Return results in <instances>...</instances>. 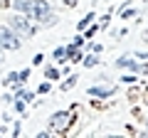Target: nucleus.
Returning a JSON list of instances; mask_svg holds the SVG:
<instances>
[{
  "instance_id": "b1692460",
  "label": "nucleus",
  "mask_w": 148,
  "mask_h": 138,
  "mask_svg": "<svg viewBox=\"0 0 148 138\" xmlns=\"http://www.w3.org/2000/svg\"><path fill=\"white\" fill-rule=\"evenodd\" d=\"M12 136H20V123H12Z\"/></svg>"
},
{
  "instance_id": "412c9836",
  "label": "nucleus",
  "mask_w": 148,
  "mask_h": 138,
  "mask_svg": "<svg viewBox=\"0 0 148 138\" xmlns=\"http://www.w3.org/2000/svg\"><path fill=\"white\" fill-rule=\"evenodd\" d=\"M45 62V54H35V57H32V64H42Z\"/></svg>"
},
{
  "instance_id": "ddd939ff",
  "label": "nucleus",
  "mask_w": 148,
  "mask_h": 138,
  "mask_svg": "<svg viewBox=\"0 0 148 138\" xmlns=\"http://www.w3.org/2000/svg\"><path fill=\"white\" fill-rule=\"evenodd\" d=\"M20 81V72H10V74L3 79V84H17Z\"/></svg>"
},
{
  "instance_id": "0eeeda50",
  "label": "nucleus",
  "mask_w": 148,
  "mask_h": 138,
  "mask_svg": "<svg viewBox=\"0 0 148 138\" xmlns=\"http://www.w3.org/2000/svg\"><path fill=\"white\" fill-rule=\"evenodd\" d=\"M67 57L72 59V62H82V59H84V54L79 52V44H67Z\"/></svg>"
},
{
  "instance_id": "20e7f679",
  "label": "nucleus",
  "mask_w": 148,
  "mask_h": 138,
  "mask_svg": "<svg viewBox=\"0 0 148 138\" xmlns=\"http://www.w3.org/2000/svg\"><path fill=\"white\" fill-rule=\"evenodd\" d=\"M72 118H74V111H57L54 116H49V131L52 133H64L69 128V123H72Z\"/></svg>"
},
{
  "instance_id": "393cba45",
  "label": "nucleus",
  "mask_w": 148,
  "mask_h": 138,
  "mask_svg": "<svg viewBox=\"0 0 148 138\" xmlns=\"http://www.w3.org/2000/svg\"><path fill=\"white\" fill-rule=\"evenodd\" d=\"M133 57H138V59H148V52H136Z\"/></svg>"
},
{
  "instance_id": "cd10ccee",
  "label": "nucleus",
  "mask_w": 148,
  "mask_h": 138,
  "mask_svg": "<svg viewBox=\"0 0 148 138\" xmlns=\"http://www.w3.org/2000/svg\"><path fill=\"white\" fill-rule=\"evenodd\" d=\"M146 133H148V121H146Z\"/></svg>"
},
{
  "instance_id": "7ed1b4c3",
  "label": "nucleus",
  "mask_w": 148,
  "mask_h": 138,
  "mask_svg": "<svg viewBox=\"0 0 148 138\" xmlns=\"http://www.w3.org/2000/svg\"><path fill=\"white\" fill-rule=\"evenodd\" d=\"M20 44H22L20 35H17L10 25H0V47L15 52V49H20Z\"/></svg>"
},
{
  "instance_id": "6ab92c4d",
  "label": "nucleus",
  "mask_w": 148,
  "mask_h": 138,
  "mask_svg": "<svg viewBox=\"0 0 148 138\" xmlns=\"http://www.w3.org/2000/svg\"><path fill=\"white\" fill-rule=\"evenodd\" d=\"M121 81H123V84H133L136 77H133V74H126V77H121Z\"/></svg>"
},
{
  "instance_id": "f257e3e1",
  "label": "nucleus",
  "mask_w": 148,
  "mask_h": 138,
  "mask_svg": "<svg viewBox=\"0 0 148 138\" xmlns=\"http://www.w3.org/2000/svg\"><path fill=\"white\" fill-rule=\"evenodd\" d=\"M27 17L35 22H40V25L49 27V25H57V12L49 8L47 0H30V8H27Z\"/></svg>"
},
{
  "instance_id": "a878e982",
  "label": "nucleus",
  "mask_w": 148,
  "mask_h": 138,
  "mask_svg": "<svg viewBox=\"0 0 148 138\" xmlns=\"http://www.w3.org/2000/svg\"><path fill=\"white\" fill-rule=\"evenodd\" d=\"M0 62H3V47H0Z\"/></svg>"
},
{
  "instance_id": "4be33fe9",
  "label": "nucleus",
  "mask_w": 148,
  "mask_h": 138,
  "mask_svg": "<svg viewBox=\"0 0 148 138\" xmlns=\"http://www.w3.org/2000/svg\"><path fill=\"white\" fill-rule=\"evenodd\" d=\"M74 44H79V47H82V44H84V35H77V37H74Z\"/></svg>"
},
{
  "instance_id": "dca6fc26",
  "label": "nucleus",
  "mask_w": 148,
  "mask_h": 138,
  "mask_svg": "<svg viewBox=\"0 0 148 138\" xmlns=\"http://www.w3.org/2000/svg\"><path fill=\"white\" fill-rule=\"evenodd\" d=\"M15 96H20V99H25L27 101V104H30V101L32 99H35V94H32V91H25V89H20V91H17V94Z\"/></svg>"
},
{
  "instance_id": "a211bd4d",
  "label": "nucleus",
  "mask_w": 148,
  "mask_h": 138,
  "mask_svg": "<svg viewBox=\"0 0 148 138\" xmlns=\"http://www.w3.org/2000/svg\"><path fill=\"white\" fill-rule=\"evenodd\" d=\"M96 30H99V25H91L89 30L84 32V40H91V37H94V35H96Z\"/></svg>"
},
{
  "instance_id": "f03ea898",
  "label": "nucleus",
  "mask_w": 148,
  "mask_h": 138,
  "mask_svg": "<svg viewBox=\"0 0 148 138\" xmlns=\"http://www.w3.org/2000/svg\"><path fill=\"white\" fill-rule=\"evenodd\" d=\"M8 25H10L20 37H35V35H37V25H32L30 17H27L25 12H15V15H10Z\"/></svg>"
},
{
  "instance_id": "5701e85b",
  "label": "nucleus",
  "mask_w": 148,
  "mask_h": 138,
  "mask_svg": "<svg viewBox=\"0 0 148 138\" xmlns=\"http://www.w3.org/2000/svg\"><path fill=\"white\" fill-rule=\"evenodd\" d=\"M89 47H91V52H96V54L101 52V44H99V42H94V44H89Z\"/></svg>"
},
{
  "instance_id": "9d476101",
  "label": "nucleus",
  "mask_w": 148,
  "mask_h": 138,
  "mask_svg": "<svg viewBox=\"0 0 148 138\" xmlns=\"http://www.w3.org/2000/svg\"><path fill=\"white\" fill-rule=\"evenodd\" d=\"M94 17H96V15H94L91 10H89V12H86V15L82 17L79 22H77V27H79V30H86V27H89V22H94Z\"/></svg>"
},
{
  "instance_id": "6e6552de",
  "label": "nucleus",
  "mask_w": 148,
  "mask_h": 138,
  "mask_svg": "<svg viewBox=\"0 0 148 138\" xmlns=\"http://www.w3.org/2000/svg\"><path fill=\"white\" fill-rule=\"evenodd\" d=\"M10 5H12V10H15V12H25V15H27V8H30V0H12Z\"/></svg>"
},
{
  "instance_id": "9b49d317",
  "label": "nucleus",
  "mask_w": 148,
  "mask_h": 138,
  "mask_svg": "<svg viewBox=\"0 0 148 138\" xmlns=\"http://www.w3.org/2000/svg\"><path fill=\"white\" fill-rule=\"evenodd\" d=\"M82 64H84L86 69L96 67V64H99V57H96V52H94V54H84V59H82Z\"/></svg>"
},
{
  "instance_id": "4468645a",
  "label": "nucleus",
  "mask_w": 148,
  "mask_h": 138,
  "mask_svg": "<svg viewBox=\"0 0 148 138\" xmlns=\"http://www.w3.org/2000/svg\"><path fill=\"white\" fill-rule=\"evenodd\" d=\"M49 89H52V81H49V79H45L42 84L37 86V94H49Z\"/></svg>"
},
{
  "instance_id": "2eb2a0df",
  "label": "nucleus",
  "mask_w": 148,
  "mask_h": 138,
  "mask_svg": "<svg viewBox=\"0 0 148 138\" xmlns=\"http://www.w3.org/2000/svg\"><path fill=\"white\" fill-rule=\"evenodd\" d=\"M74 84H77V74H72V77H69L67 81H62V91H69V89H72Z\"/></svg>"
},
{
  "instance_id": "bb28decb",
  "label": "nucleus",
  "mask_w": 148,
  "mask_h": 138,
  "mask_svg": "<svg viewBox=\"0 0 148 138\" xmlns=\"http://www.w3.org/2000/svg\"><path fill=\"white\" fill-rule=\"evenodd\" d=\"M3 133H5V128H0V136H3Z\"/></svg>"
},
{
  "instance_id": "423d86ee",
  "label": "nucleus",
  "mask_w": 148,
  "mask_h": 138,
  "mask_svg": "<svg viewBox=\"0 0 148 138\" xmlns=\"http://www.w3.org/2000/svg\"><path fill=\"white\" fill-rule=\"evenodd\" d=\"M116 67L119 69H131V72H138V69H141V67H138V62L133 57H128V54H123V57L116 59Z\"/></svg>"
},
{
  "instance_id": "aec40b11",
  "label": "nucleus",
  "mask_w": 148,
  "mask_h": 138,
  "mask_svg": "<svg viewBox=\"0 0 148 138\" xmlns=\"http://www.w3.org/2000/svg\"><path fill=\"white\" fill-rule=\"evenodd\" d=\"M62 3H64V5L69 8V10H72V8H77V5H79V0H62Z\"/></svg>"
},
{
  "instance_id": "c85d7f7f",
  "label": "nucleus",
  "mask_w": 148,
  "mask_h": 138,
  "mask_svg": "<svg viewBox=\"0 0 148 138\" xmlns=\"http://www.w3.org/2000/svg\"><path fill=\"white\" fill-rule=\"evenodd\" d=\"M146 104H148V101H146Z\"/></svg>"
},
{
  "instance_id": "f3484780",
  "label": "nucleus",
  "mask_w": 148,
  "mask_h": 138,
  "mask_svg": "<svg viewBox=\"0 0 148 138\" xmlns=\"http://www.w3.org/2000/svg\"><path fill=\"white\" fill-rule=\"evenodd\" d=\"M30 74H32V69H30V67H27V69H22V72H20V84H25V81L30 79Z\"/></svg>"
},
{
  "instance_id": "1a4fd4ad",
  "label": "nucleus",
  "mask_w": 148,
  "mask_h": 138,
  "mask_svg": "<svg viewBox=\"0 0 148 138\" xmlns=\"http://www.w3.org/2000/svg\"><path fill=\"white\" fill-rule=\"evenodd\" d=\"M45 77H47L49 81H57L62 74H59V69H57V67H49V64H47V67H45Z\"/></svg>"
},
{
  "instance_id": "f8f14e48",
  "label": "nucleus",
  "mask_w": 148,
  "mask_h": 138,
  "mask_svg": "<svg viewBox=\"0 0 148 138\" xmlns=\"http://www.w3.org/2000/svg\"><path fill=\"white\" fill-rule=\"evenodd\" d=\"M52 57L54 59H57V62H67V47H57V49H54V52H52Z\"/></svg>"
},
{
  "instance_id": "39448f33",
  "label": "nucleus",
  "mask_w": 148,
  "mask_h": 138,
  "mask_svg": "<svg viewBox=\"0 0 148 138\" xmlns=\"http://www.w3.org/2000/svg\"><path fill=\"white\" fill-rule=\"evenodd\" d=\"M116 94V86H89L86 96H96V99H109Z\"/></svg>"
}]
</instances>
